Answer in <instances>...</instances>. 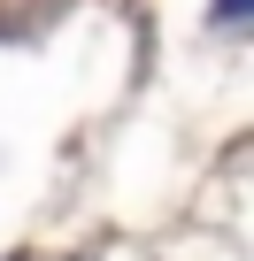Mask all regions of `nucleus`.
Instances as JSON below:
<instances>
[]
</instances>
